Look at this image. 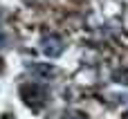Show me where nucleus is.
I'll return each instance as SVG.
<instances>
[{"mask_svg": "<svg viewBox=\"0 0 128 119\" xmlns=\"http://www.w3.org/2000/svg\"><path fill=\"white\" fill-rule=\"evenodd\" d=\"M25 104L32 108V110H40L45 106V88L40 83H25L22 90H20Z\"/></svg>", "mask_w": 128, "mask_h": 119, "instance_id": "obj_1", "label": "nucleus"}, {"mask_svg": "<svg viewBox=\"0 0 128 119\" xmlns=\"http://www.w3.org/2000/svg\"><path fill=\"white\" fill-rule=\"evenodd\" d=\"M40 52L50 58H56V56L63 54V40L56 34H45L43 40H40Z\"/></svg>", "mask_w": 128, "mask_h": 119, "instance_id": "obj_2", "label": "nucleus"}, {"mask_svg": "<svg viewBox=\"0 0 128 119\" xmlns=\"http://www.w3.org/2000/svg\"><path fill=\"white\" fill-rule=\"evenodd\" d=\"M29 74L36 79H52L54 76V68L52 65H43V63H32L29 65Z\"/></svg>", "mask_w": 128, "mask_h": 119, "instance_id": "obj_3", "label": "nucleus"}, {"mask_svg": "<svg viewBox=\"0 0 128 119\" xmlns=\"http://www.w3.org/2000/svg\"><path fill=\"white\" fill-rule=\"evenodd\" d=\"M61 119H88L83 112H79V110H68V112H63Z\"/></svg>", "mask_w": 128, "mask_h": 119, "instance_id": "obj_4", "label": "nucleus"}, {"mask_svg": "<svg viewBox=\"0 0 128 119\" xmlns=\"http://www.w3.org/2000/svg\"><path fill=\"white\" fill-rule=\"evenodd\" d=\"M115 81H119L122 86H128V70H119V72H115Z\"/></svg>", "mask_w": 128, "mask_h": 119, "instance_id": "obj_5", "label": "nucleus"}, {"mask_svg": "<svg viewBox=\"0 0 128 119\" xmlns=\"http://www.w3.org/2000/svg\"><path fill=\"white\" fill-rule=\"evenodd\" d=\"M2 40H4V38H2V36H0V45H2Z\"/></svg>", "mask_w": 128, "mask_h": 119, "instance_id": "obj_6", "label": "nucleus"}, {"mask_svg": "<svg viewBox=\"0 0 128 119\" xmlns=\"http://www.w3.org/2000/svg\"><path fill=\"white\" fill-rule=\"evenodd\" d=\"M124 119H128V115H126V117H124Z\"/></svg>", "mask_w": 128, "mask_h": 119, "instance_id": "obj_7", "label": "nucleus"}]
</instances>
